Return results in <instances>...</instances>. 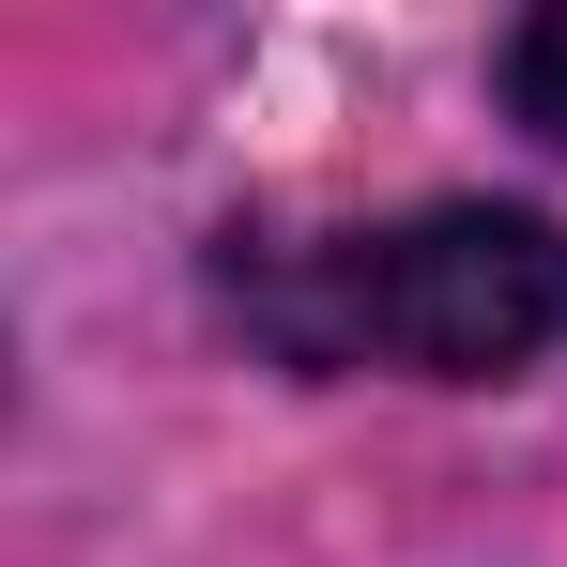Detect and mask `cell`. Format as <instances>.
Segmentation results:
<instances>
[{"label":"cell","mask_w":567,"mask_h":567,"mask_svg":"<svg viewBox=\"0 0 567 567\" xmlns=\"http://www.w3.org/2000/svg\"><path fill=\"white\" fill-rule=\"evenodd\" d=\"M506 107H522V123H537V138L567 154V0L506 31Z\"/></svg>","instance_id":"2"},{"label":"cell","mask_w":567,"mask_h":567,"mask_svg":"<svg viewBox=\"0 0 567 567\" xmlns=\"http://www.w3.org/2000/svg\"><path fill=\"white\" fill-rule=\"evenodd\" d=\"M215 291L307 383H506L567 338V230L506 199H430L383 230H230Z\"/></svg>","instance_id":"1"}]
</instances>
